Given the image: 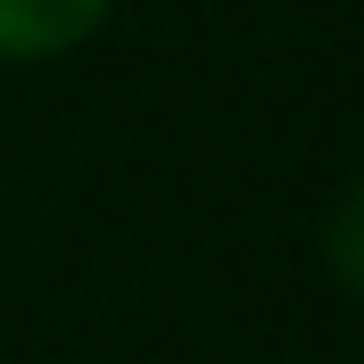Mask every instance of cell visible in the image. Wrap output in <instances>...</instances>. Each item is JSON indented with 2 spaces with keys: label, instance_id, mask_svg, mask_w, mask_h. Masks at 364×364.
Masks as SVG:
<instances>
[{
  "label": "cell",
  "instance_id": "6da1fadb",
  "mask_svg": "<svg viewBox=\"0 0 364 364\" xmlns=\"http://www.w3.org/2000/svg\"><path fill=\"white\" fill-rule=\"evenodd\" d=\"M116 0H0V58L33 67V58H67L75 42H91L108 25Z\"/></svg>",
  "mask_w": 364,
  "mask_h": 364
},
{
  "label": "cell",
  "instance_id": "7a4b0ae2",
  "mask_svg": "<svg viewBox=\"0 0 364 364\" xmlns=\"http://www.w3.org/2000/svg\"><path fill=\"white\" fill-rule=\"evenodd\" d=\"M323 257H331V273H340V290L364 298V174L340 191V207H331V232H323Z\"/></svg>",
  "mask_w": 364,
  "mask_h": 364
}]
</instances>
